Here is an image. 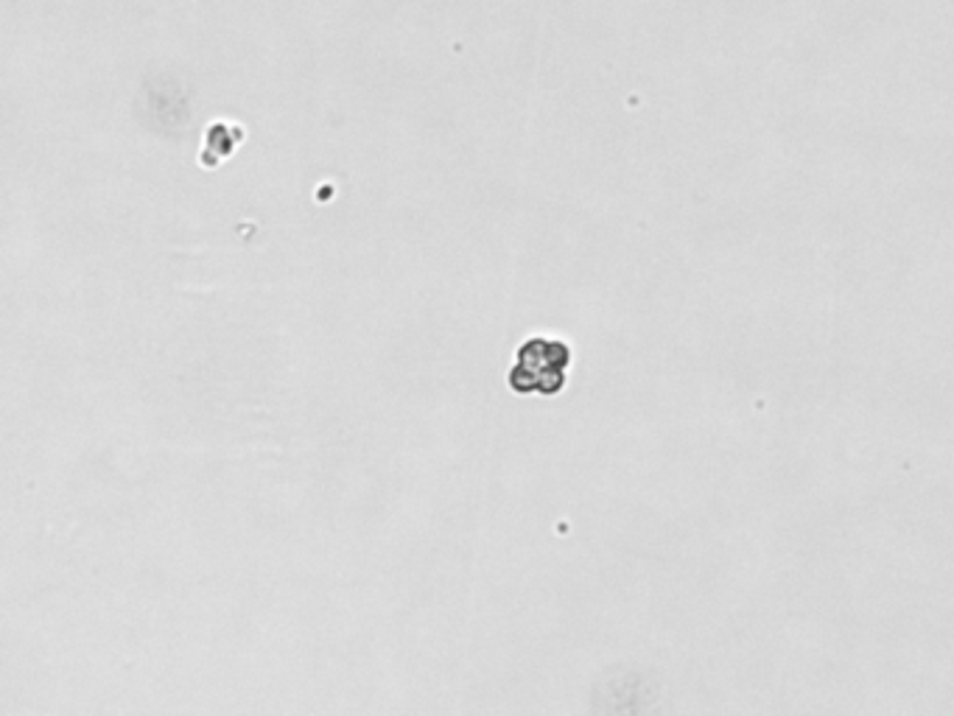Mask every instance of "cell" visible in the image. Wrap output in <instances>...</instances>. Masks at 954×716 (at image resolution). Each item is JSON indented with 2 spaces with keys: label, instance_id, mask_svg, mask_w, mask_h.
Listing matches in <instances>:
<instances>
[{
  "label": "cell",
  "instance_id": "obj_1",
  "mask_svg": "<svg viewBox=\"0 0 954 716\" xmlns=\"http://www.w3.org/2000/svg\"><path fill=\"white\" fill-rule=\"evenodd\" d=\"M571 364V347L554 336H529L515 353L507 384L515 395H543L552 398L566 386Z\"/></svg>",
  "mask_w": 954,
  "mask_h": 716
}]
</instances>
